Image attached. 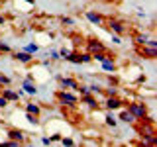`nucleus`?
Instances as JSON below:
<instances>
[{
	"mask_svg": "<svg viewBox=\"0 0 157 147\" xmlns=\"http://www.w3.org/2000/svg\"><path fill=\"white\" fill-rule=\"evenodd\" d=\"M102 2H110V0H102Z\"/></svg>",
	"mask_w": 157,
	"mask_h": 147,
	"instance_id": "f704fd0d",
	"label": "nucleus"
},
{
	"mask_svg": "<svg viewBox=\"0 0 157 147\" xmlns=\"http://www.w3.org/2000/svg\"><path fill=\"white\" fill-rule=\"evenodd\" d=\"M10 51H12V49H10L8 43H2V41H0V53H10Z\"/></svg>",
	"mask_w": 157,
	"mask_h": 147,
	"instance_id": "412c9836",
	"label": "nucleus"
},
{
	"mask_svg": "<svg viewBox=\"0 0 157 147\" xmlns=\"http://www.w3.org/2000/svg\"><path fill=\"white\" fill-rule=\"evenodd\" d=\"M26 2H29V4H36V0H26Z\"/></svg>",
	"mask_w": 157,
	"mask_h": 147,
	"instance_id": "473e14b6",
	"label": "nucleus"
},
{
	"mask_svg": "<svg viewBox=\"0 0 157 147\" xmlns=\"http://www.w3.org/2000/svg\"><path fill=\"white\" fill-rule=\"evenodd\" d=\"M2 96L4 98H6V100L10 102V100H12V102H16L18 100V98H20V92H14L12 90V88H4V92H2Z\"/></svg>",
	"mask_w": 157,
	"mask_h": 147,
	"instance_id": "9d476101",
	"label": "nucleus"
},
{
	"mask_svg": "<svg viewBox=\"0 0 157 147\" xmlns=\"http://www.w3.org/2000/svg\"><path fill=\"white\" fill-rule=\"evenodd\" d=\"M49 139H51V141H59V139H61V135H59V134H55L53 137H49Z\"/></svg>",
	"mask_w": 157,
	"mask_h": 147,
	"instance_id": "7c9ffc66",
	"label": "nucleus"
},
{
	"mask_svg": "<svg viewBox=\"0 0 157 147\" xmlns=\"http://www.w3.org/2000/svg\"><path fill=\"white\" fill-rule=\"evenodd\" d=\"M61 86L63 88H69V90H77L78 82L75 81V78H61Z\"/></svg>",
	"mask_w": 157,
	"mask_h": 147,
	"instance_id": "6e6552de",
	"label": "nucleus"
},
{
	"mask_svg": "<svg viewBox=\"0 0 157 147\" xmlns=\"http://www.w3.org/2000/svg\"><path fill=\"white\" fill-rule=\"evenodd\" d=\"M145 45H149V47H155V49H157V41H155V39H147Z\"/></svg>",
	"mask_w": 157,
	"mask_h": 147,
	"instance_id": "bb28decb",
	"label": "nucleus"
},
{
	"mask_svg": "<svg viewBox=\"0 0 157 147\" xmlns=\"http://www.w3.org/2000/svg\"><path fill=\"white\" fill-rule=\"evenodd\" d=\"M0 24H4V18L2 16H0Z\"/></svg>",
	"mask_w": 157,
	"mask_h": 147,
	"instance_id": "72a5a7b5",
	"label": "nucleus"
},
{
	"mask_svg": "<svg viewBox=\"0 0 157 147\" xmlns=\"http://www.w3.org/2000/svg\"><path fill=\"white\" fill-rule=\"evenodd\" d=\"M128 112L136 120H145L147 118V108H145V104H140V102H130L128 104Z\"/></svg>",
	"mask_w": 157,
	"mask_h": 147,
	"instance_id": "f257e3e1",
	"label": "nucleus"
},
{
	"mask_svg": "<svg viewBox=\"0 0 157 147\" xmlns=\"http://www.w3.org/2000/svg\"><path fill=\"white\" fill-rule=\"evenodd\" d=\"M26 112H29V114H33V116H39L41 108H39L37 104H28V106H26Z\"/></svg>",
	"mask_w": 157,
	"mask_h": 147,
	"instance_id": "dca6fc26",
	"label": "nucleus"
},
{
	"mask_svg": "<svg viewBox=\"0 0 157 147\" xmlns=\"http://www.w3.org/2000/svg\"><path fill=\"white\" fill-rule=\"evenodd\" d=\"M61 22H63V24H65V26H73V20H71V18H63V20H61Z\"/></svg>",
	"mask_w": 157,
	"mask_h": 147,
	"instance_id": "c85d7f7f",
	"label": "nucleus"
},
{
	"mask_svg": "<svg viewBox=\"0 0 157 147\" xmlns=\"http://www.w3.org/2000/svg\"><path fill=\"white\" fill-rule=\"evenodd\" d=\"M147 39H149V37H147L145 33H140V36H136V43H137V45H145Z\"/></svg>",
	"mask_w": 157,
	"mask_h": 147,
	"instance_id": "6ab92c4d",
	"label": "nucleus"
},
{
	"mask_svg": "<svg viewBox=\"0 0 157 147\" xmlns=\"http://www.w3.org/2000/svg\"><path fill=\"white\" fill-rule=\"evenodd\" d=\"M24 90H26L28 94H36L37 88H36V85H32V81H28V78H26V82H24Z\"/></svg>",
	"mask_w": 157,
	"mask_h": 147,
	"instance_id": "2eb2a0df",
	"label": "nucleus"
},
{
	"mask_svg": "<svg viewBox=\"0 0 157 147\" xmlns=\"http://www.w3.org/2000/svg\"><path fill=\"white\" fill-rule=\"evenodd\" d=\"M16 59H18L20 63H29V61H32V53H26V51L16 53Z\"/></svg>",
	"mask_w": 157,
	"mask_h": 147,
	"instance_id": "4468645a",
	"label": "nucleus"
},
{
	"mask_svg": "<svg viewBox=\"0 0 157 147\" xmlns=\"http://www.w3.org/2000/svg\"><path fill=\"white\" fill-rule=\"evenodd\" d=\"M140 134L141 137H151V135H155V127H153V118H147V122H144V124L140 126Z\"/></svg>",
	"mask_w": 157,
	"mask_h": 147,
	"instance_id": "7ed1b4c3",
	"label": "nucleus"
},
{
	"mask_svg": "<svg viewBox=\"0 0 157 147\" xmlns=\"http://www.w3.org/2000/svg\"><path fill=\"white\" fill-rule=\"evenodd\" d=\"M102 69L104 71H114V61H112V57H108L102 61Z\"/></svg>",
	"mask_w": 157,
	"mask_h": 147,
	"instance_id": "f3484780",
	"label": "nucleus"
},
{
	"mask_svg": "<svg viewBox=\"0 0 157 147\" xmlns=\"http://www.w3.org/2000/svg\"><path fill=\"white\" fill-rule=\"evenodd\" d=\"M57 100L61 102V104H65V106H77L78 98H77L75 94H71V92L61 90V92H57Z\"/></svg>",
	"mask_w": 157,
	"mask_h": 147,
	"instance_id": "f03ea898",
	"label": "nucleus"
},
{
	"mask_svg": "<svg viewBox=\"0 0 157 147\" xmlns=\"http://www.w3.org/2000/svg\"><path fill=\"white\" fill-rule=\"evenodd\" d=\"M0 85L8 86V85H10V77H6V75H0Z\"/></svg>",
	"mask_w": 157,
	"mask_h": 147,
	"instance_id": "5701e85b",
	"label": "nucleus"
},
{
	"mask_svg": "<svg viewBox=\"0 0 157 147\" xmlns=\"http://www.w3.org/2000/svg\"><path fill=\"white\" fill-rule=\"evenodd\" d=\"M77 90L81 92V94H86V92H88V86H81V85H78V88H77Z\"/></svg>",
	"mask_w": 157,
	"mask_h": 147,
	"instance_id": "cd10ccee",
	"label": "nucleus"
},
{
	"mask_svg": "<svg viewBox=\"0 0 157 147\" xmlns=\"http://www.w3.org/2000/svg\"><path fill=\"white\" fill-rule=\"evenodd\" d=\"M120 120H122V122H126V124H134V122H136V118L132 116L128 110H124V112L120 114Z\"/></svg>",
	"mask_w": 157,
	"mask_h": 147,
	"instance_id": "ddd939ff",
	"label": "nucleus"
},
{
	"mask_svg": "<svg viewBox=\"0 0 157 147\" xmlns=\"http://www.w3.org/2000/svg\"><path fill=\"white\" fill-rule=\"evenodd\" d=\"M6 106H8V100L4 96H0V108H6Z\"/></svg>",
	"mask_w": 157,
	"mask_h": 147,
	"instance_id": "a878e982",
	"label": "nucleus"
},
{
	"mask_svg": "<svg viewBox=\"0 0 157 147\" xmlns=\"http://www.w3.org/2000/svg\"><path fill=\"white\" fill-rule=\"evenodd\" d=\"M59 141H61L63 145H73V139H71V137H61Z\"/></svg>",
	"mask_w": 157,
	"mask_h": 147,
	"instance_id": "b1692460",
	"label": "nucleus"
},
{
	"mask_svg": "<svg viewBox=\"0 0 157 147\" xmlns=\"http://www.w3.org/2000/svg\"><path fill=\"white\" fill-rule=\"evenodd\" d=\"M86 20L92 22L94 26H100V24H102V18L98 16V14H94V12H86Z\"/></svg>",
	"mask_w": 157,
	"mask_h": 147,
	"instance_id": "f8f14e48",
	"label": "nucleus"
},
{
	"mask_svg": "<svg viewBox=\"0 0 157 147\" xmlns=\"http://www.w3.org/2000/svg\"><path fill=\"white\" fill-rule=\"evenodd\" d=\"M65 59H67V61H71V63H77V65H81V55H78V53H69Z\"/></svg>",
	"mask_w": 157,
	"mask_h": 147,
	"instance_id": "a211bd4d",
	"label": "nucleus"
},
{
	"mask_svg": "<svg viewBox=\"0 0 157 147\" xmlns=\"http://www.w3.org/2000/svg\"><path fill=\"white\" fill-rule=\"evenodd\" d=\"M108 28H110L116 36H124V33L128 32V28L120 22V20H110V22H108Z\"/></svg>",
	"mask_w": 157,
	"mask_h": 147,
	"instance_id": "20e7f679",
	"label": "nucleus"
},
{
	"mask_svg": "<svg viewBox=\"0 0 157 147\" xmlns=\"http://www.w3.org/2000/svg\"><path fill=\"white\" fill-rule=\"evenodd\" d=\"M8 137L14 141H18V143H24V131L22 130H10L8 131Z\"/></svg>",
	"mask_w": 157,
	"mask_h": 147,
	"instance_id": "1a4fd4ad",
	"label": "nucleus"
},
{
	"mask_svg": "<svg viewBox=\"0 0 157 147\" xmlns=\"http://www.w3.org/2000/svg\"><path fill=\"white\" fill-rule=\"evenodd\" d=\"M90 61H92L90 53H82V55H81V63H90Z\"/></svg>",
	"mask_w": 157,
	"mask_h": 147,
	"instance_id": "aec40b11",
	"label": "nucleus"
},
{
	"mask_svg": "<svg viewBox=\"0 0 157 147\" xmlns=\"http://www.w3.org/2000/svg\"><path fill=\"white\" fill-rule=\"evenodd\" d=\"M81 100L85 102V104H88L90 108H96V106H98V104H96V98L92 96L90 92H86V94H82V98H81Z\"/></svg>",
	"mask_w": 157,
	"mask_h": 147,
	"instance_id": "9b49d317",
	"label": "nucleus"
},
{
	"mask_svg": "<svg viewBox=\"0 0 157 147\" xmlns=\"http://www.w3.org/2000/svg\"><path fill=\"white\" fill-rule=\"evenodd\" d=\"M112 41H114V43H122V39H120V36H112Z\"/></svg>",
	"mask_w": 157,
	"mask_h": 147,
	"instance_id": "c756f323",
	"label": "nucleus"
},
{
	"mask_svg": "<svg viewBox=\"0 0 157 147\" xmlns=\"http://www.w3.org/2000/svg\"><path fill=\"white\" fill-rule=\"evenodd\" d=\"M51 59H61V57H59V51H53L51 53Z\"/></svg>",
	"mask_w": 157,
	"mask_h": 147,
	"instance_id": "2f4dec72",
	"label": "nucleus"
},
{
	"mask_svg": "<svg viewBox=\"0 0 157 147\" xmlns=\"http://www.w3.org/2000/svg\"><path fill=\"white\" fill-rule=\"evenodd\" d=\"M122 104H124V102H122L116 94L114 96H108L106 102H104V106L108 108V110H118V108H122Z\"/></svg>",
	"mask_w": 157,
	"mask_h": 147,
	"instance_id": "423d86ee",
	"label": "nucleus"
},
{
	"mask_svg": "<svg viewBox=\"0 0 157 147\" xmlns=\"http://www.w3.org/2000/svg\"><path fill=\"white\" fill-rule=\"evenodd\" d=\"M140 55L145 57V59H155L157 57V49L155 47H149V45H144L140 49Z\"/></svg>",
	"mask_w": 157,
	"mask_h": 147,
	"instance_id": "0eeeda50",
	"label": "nucleus"
},
{
	"mask_svg": "<svg viewBox=\"0 0 157 147\" xmlns=\"http://www.w3.org/2000/svg\"><path fill=\"white\" fill-rule=\"evenodd\" d=\"M106 124L114 127V126H116V120H114V118H112V116H106Z\"/></svg>",
	"mask_w": 157,
	"mask_h": 147,
	"instance_id": "393cba45",
	"label": "nucleus"
},
{
	"mask_svg": "<svg viewBox=\"0 0 157 147\" xmlns=\"http://www.w3.org/2000/svg\"><path fill=\"white\" fill-rule=\"evenodd\" d=\"M37 51V45L36 43H29V45H26V53H36Z\"/></svg>",
	"mask_w": 157,
	"mask_h": 147,
	"instance_id": "4be33fe9",
	"label": "nucleus"
},
{
	"mask_svg": "<svg viewBox=\"0 0 157 147\" xmlns=\"http://www.w3.org/2000/svg\"><path fill=\"white\" fill-rule=\"evenodd\" d=\"M86 49H88V53H98V51H104V43L100 41V39H88L86 41Z\"/></svg>",
	"mask_w": 157,
	"mask_h": 147,
	"instance_id": "39448f33",
	"label": "nucleus"
}]
</instances>
